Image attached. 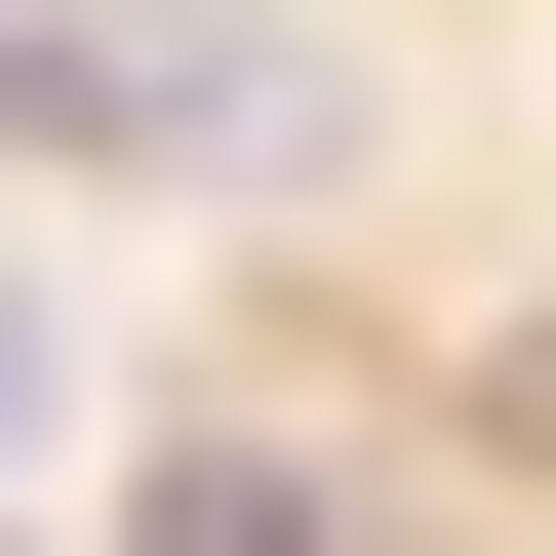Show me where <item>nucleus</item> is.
<instances>
[{"label": "nucleus", "instance_id": "1", "mask_svg": "<svg viewBox=\"0 0 556 556\" xmlns=\"http://www.w3.org/2000/svg\"><path fill=\"white\" fill-rule=\"evenodd\" d=\"M0 119H80V160H278V40H199V0H0Z\"/></svg>", "mask_w": 556, "mask_h": 556}, {"label": "nucleus", "instance_id": "2", "mask_svg": "<svg viewBox=\"0 0 556 556\" xmlns=\"http://www.w3.org/2000/svg\"><path fill=\"white\" fill-rule=\"evenodd\" d=\"M160 556H318V477H278V438H199V477H160Z\"/></svg>", "mask_w": 556, "mask_h": 556}, {"label": "nucleus", "instance_id": "3", "mask_svg": "<svg viewBox=\"0 0 556 556\" xmlns=\"http://www.w3.org/2000/svg\"><path fill=\"white\" fill-rule=\"evenodd\" d=\"M40 438H80V318H40V278H0V477H40Z\"/></svg>", "mask_w": 556, "mask_h": 556}]
</instances>
